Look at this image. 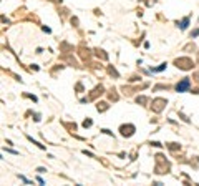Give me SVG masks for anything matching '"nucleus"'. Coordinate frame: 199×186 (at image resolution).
Segmentation results:
<instances>
[{
    "instance_id": "39448f33",
    "label": "nucleus",
    "mask_w": 199,
    "mask_h": 186,
    "mask_svg": "<svg viewBox=\"0 0 199 186\" xmlns=\"http://www.w3.org/2000/svg\"><path fill=\"white\" fill-rule=\"evenodd\" d=\"M188 23H189V18H184L183 22H179V27H181V30H184V28L188 27Z\"/></svg>"
},
{
    "instance_id": "f03ea898",
    "label": "nucleus",
    "mask_w": 199,
    "mask_h": 186,
    "mask_svg": "<svg viewBox=\"0 0 199 186\" xmlns=\"http://www.w3.org/2000/svg\"><path fill=\"white\" fill-rule=\"evenodd\" d=\"M189 87H191V82H189V78H184L183 82H179L178 85H176V90H178V92H188Z\"/></svg>"
},
{
    "instance_id": "423d86ee",
    "label": "nucleus",
    "mask_w": 199,
    "mask_h": 186,
    "mask_svg": "<svg viewBox=\"0 0 199 186\" xmlns=\"http://www.w3.org/2000/svg\"><path fill=\"white\" fill-rule=\"evenodd\" d=\"M166 68V63H163L161 67H158V68H153V72H161V70H164Z\"/></svg>"
},
{
    "instance_id": "f257e3e1",
    "label": "nucleus",
    "mask_w": 199,
    "mask_h": 186,
    "mask_svg": "<svg viewBox=\"0 0 199 186\" xmlns=\"http://www.w3.org/2000/svg\"><path fill=\"white\" fill-rule=\"evenodd\" d=\"M176 65H178L179 68H183V70L193 68V62H191L189 58H179V60H176Z\"/></svg>"
},
{
    "instance_id": "20e7f679",
    "label": "nucleus",
    "mask_w": 199,
    "mask_h": 186,
    "mask_svg": "<svg viewBox=\"0 0 199 186\" xmlns=\"http://www.w3.org/2000/svg\"><path fill=\"white\" fill-rule=\"evenodd\" d=\"M166 103V101H164V100H156V101H154V111H161V110H163V105Z\"/></svg>"
},
{
    "instance_id": "6e6552de",
    "label": "nucleus",
    "mask_w": 199,
    "mask_h": 186,
    "mask_svg": "<svg viewBox=\"0 0 199 186\" xmlns=\"http://www.w3.org/2000/svg\"><path fill=\"white\" fill-rule=\"evenodd\" d=\"M199 35V30H196V32H193V37H198Z\"/></svg>"
},
{
    "instance_id": "7ed1b4c3",
    "label": "nucleus",
    "mask_w": 199,
    "mask_h": 186,
    "mask_svg": "<svg viewBox=\"0 0 199 186\" xmlns=\"http://www.w3.org/2000/svg\"><path fill=\"white\" fill-rule=\"evenodd\" d=\"M133 131H134V126H133V125H128V126H121V133L124 135V136H131Z\"/></svg>"
},
{
    "instance_id": "0eeeda50",
    "label": "nucleus",
    "mask_w": 199,
    "mask_h": 186,
    "mask_svg": "<svg viewBox=\"0 0 199 186\" xmlns=\"http://www.w3.org/2000/svg\"><path fill=\"white\" fill-rule=\"evenodd\" d=\"M83 126H85V128H86V126H91V120H86V121L83 123Z\"/></svg>"
}]
</instances>
